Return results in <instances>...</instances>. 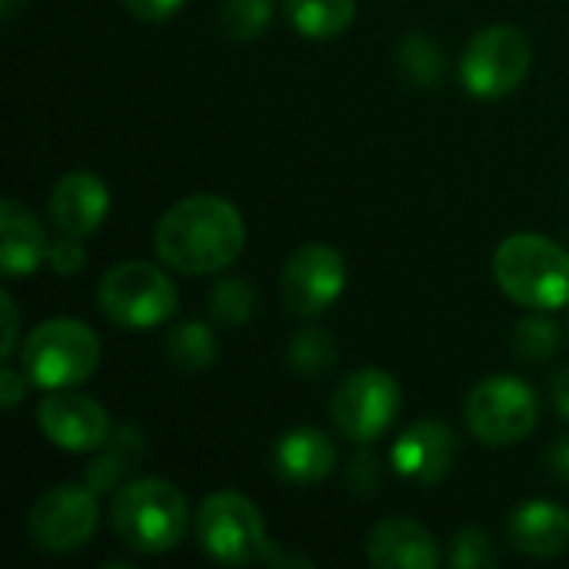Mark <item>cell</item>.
Segmentation results:
<instances>
[{"label": "cell", "instance_id": "obj_14", "mask_svg": "<svg viewBox=\"0 0 569 569\" xmlns=\"http://www.w3.org/2000/svg\"><path fill=\"white\" fill-rule=\"evenodd\" d=\"M110 213V187L90 173V170H70L63 173L47 200V217L57 233L67 237H90L100 230V223Z\"/></svg>", "mask_w": 569, "mask_h": 569}, {"label": "cell", "instance_id": "obj_1", "mask_svg": "<svg viewBox=\"0 0 569 569\" xmlns=\"http://www.w3.org/2000/svg\"><path fill=\"white\" fill-rule=\"evenodd\" d=\"M247 243L243 213L217 193H193L177 200L153 230L160 263L183 277L220 273L240 260Z\"/></svg>", "mask_w": 569, "mask_h": 569}, {"label": "cell", "instance_id": "obj_30", "mask_svg": "<svg viewBox=\"0 0 569 569\" xmlns=\"http://www.w3.org/2000/svg\"><path fill=\"white\" fill-rule=\"evenodd\" d=\"M133 17H140V20H167V17H173L187 0H120Z\"/></svg>", "mask_w": 569, "mask_h": 569}, {"label": "cell", "instance_id": "obj_2", "mask_svg": "<svg viewBox=\"0 0 569 569\" xmlns=\"http://www.w3.org/2000/svg\"><path fill=\"white\" fill-rule=\"evenodd\" d=\"M110 527L120 537V543H127L137 553H170L187 537L190 503L170 480H130L113 493Z\"/></svg>", "mask_w": 569, "mask_h": 569}, {"label": "cell", "instance_id": "obj_19", "mask_svg": "<svg viewBox=\"0 0 569 569\" xmlns=\"http://www.w3.org/2000/svg\"><path fill=\"white\" fill-rule=\"evenodd\" d=\"M283 13L300 37L333 40L353 23L357 0H283Z\"/></svg>", "mask_w": 569, "mask_h": 569}, {"label": "cell", "instance_id": "obj_27", "mask_svg": "<svg viewBox=\"0 0 569 569\" xmlns=\"http://www.w3.org/2000/svg\"><path fill=\"white\" fill-rule=\"evenodd\" d=\"M383 487V473H380V463L370 450H360L350 463H347V490L360 500H370L377 497Z\"/></svg>", "mask_w": 569, "mask_h": 569}, {"label": "cell", "instance_id": "obj_26", "mask_svg": "<svg viewBox=\"0 0 569 569\" xmlns=\"http://www.w3.org/2000/svg\"><path fill=\"white\" fill-rule=\"evenodd\" d=\"M500 563L490 537L480 527H463L450 543V567L457 569H493Z\"/></svg>", "mask_w": 569, "mask_h": 569}, {"label": "cell", "instance_id": "obj_24", "mask_svg": "<svg viewBox=\"0 0 569 569\" xmlns=\"http://www.w3.org/2000/svg\"><path fill=\"white\" fill-rule=\"evenodd\" d=\"M253 287L243 280V277H220L213 283V293H210V313L223 323V327H240L250 320L253 313Z\"/></svg>", "mask_w": 569, "mask_h": 569}, {"label": "cell", "instance_id": "obj_29", "mask_svg": "<svg viewBox=\"0 0 569 569\" xmlns=\"http://www.w3.org/2000/svg\"><path fill=\"white\" fill-rule=\"evenodd\" d=\"M27 373L23 370H13V367H3L0 370V407L10 413V410H17V403L27 397Z\"/></svg>", "mask_w": 569, "mask_h": 569}, {"label": "cell", "instance_id": "obj_13", "mask_svg": "<svg viewBox=\"0 0 569 569\" xmlns=\"http://www.w3.org/2000/svg\"><path fill=\"white\" fill-rule=\"evenodd\" d=\"M390 463L410 483H443L457 463V437L440 420H417L393 440Z\"/></svg>", "mask_w": 569, "mask_h": 569}, {"label": "cell", "instance_id": "obj_22", "mask_svg": "<svg viewBox=\"0 0 569 569\" xmlns=\"http://www.w3.org/2000/svg\"><path fill=\"white\" fill-rule=\"evenodd\" d=\"M287 363L300 377H323L337 363V340L320 327H307L290 340Z\"/></svg>", "mask_w": 569, "mask_h": 569}, {"label": "cell", "instance_id": "obj_15", "mask_svg": "<svg viewBox=\"0 0 569 569\" xmlns=\"http://www.w3.org/2000/svg\"><path fill=\"white\" fill-rule=\"evenodd\" d=\"M367 560L380 569H437L440 547L423 523L387 517L367 537Z\"/></svg>", "mask_w": 569, "mask_h": 569}, {"label": "cell", "instance_id": "obj_16", "mask_svg": "<svg viewBox=\"0 0 569 569\" xmlns=\"http://www.w3.org/2000/svg\"><path fill=\"white\" fill-rule=\"evenodd\" d=\"M507 543L520 557L553 560L569 547V510L550 500H530L513 510L507 523Z\"/></svg>", "mask_w": 569, "mask_h": 569}, {"label": "cell", "instance_id": "obj_4", "mask_svg": "<svg viewBox=\"0 0 569 569\" xmlns=\"http://www.w3.org/2000/svg\"><path fill=\"white\" fill-rule=\"evenodd\" d=\"M20 367L27 380L47 393L80 387L100 367V340L87 323L70 317H53L27 333Z\"/></svg>", "mask_w": 569, "mask_h": 569}, {"label": "cell", "instance_id": "obj_17", "mask_svg": "<svg viewBox=\"0 0 569 569\" xmlns=\"http://www.w3.org/2000/svg\"><path fill=\"white\" fill-rule=\"evenodd\" d=\"M50 240L43 223L13 197L0 203V267L10 280L30 277L47 263Z\"/></svg>", "mask_w": 569, "mask_h": 569}, {"label": "cell", "instance_id": "obj_3", "mask_svg": "<svg viewBox=\"0 0 569 569\" xmlns=\"http://www.w3.org/2000/svg\"><path fill=\"white\" fill-rule=\"evenodd\" d=\"M493 280L513 303L553 313L569 303V250L540 233H513L493 253Z\"/></svg>", "mask_w": 569, "mask_h": 569}, {"label": "cell", "instance_id": "obj_31", "mask_svg": "<svg viewBox=\"0 0 569 569\" xmlns=\"http://www.w3.org/2000/svg\"><path fill=\"white\" fill-rule=\"evenodd\" d=\"M0 313H3V347H0V357L10 360L13 350H17V303H13V297L7 290L0 293Z\"/></svg>", "mask_w": 569, "mask_h": 569}, {"label": "cell", "instance_id": "obj_33", "mask_svg": "<svg viewBox=\"0 0 569 569\" xmlns=\"http://www.w3.org/2000/svg\"><path fill=\"white\" fill-rule=\"evenodd\" d=\"M550 397H553V407H557V413L569 420V370H560L557 377H553V390H550Z\"/></svg>", "mask_w": 569, "mask_h": 569}, {"label": "cell", "instance_id": "obj_25", "mask_svg": "<svg viewBox=\"0 0 569 569\" xmlns=\"http://www.w3.org/2000/svg\"><path fill=\"white\" fill-rule=\"evenodd\" d=\"M560 347V327L550 317H527L517 323L513 333V353L527 363H543Z\"/></svg>", "mask_w": 569, "mask_h": 569}, {"label": "cell", "instance_id": "obj_8", "mask_svg": "<svg viewBox=\"0 0 569 569\" xmlns=\"http://www.w3.org/2000/svg\"><path fill=\"white\" fill-rule=\"evenodd\" d=\"M540 420V400L533 387L520 377L497 373L480 380L467 403H463V423L470 437H477L487 447H510L533 433Z\"/></svg>", "mask_w": 569, "mask_h": 569}, {"label": "cell", "instance_id": "obj_10", "mask_svg": "<svg viewBox=\"0 0 569 569\" xmlns=\"http://www.w3.org/2000/svg\"><path fill=\"white\" fill-rule=\"evenodd\" d=\"M403 407V390L400 383L377 367H363L353 370L330 400V420L333 427L353 440V443H373L377 437H383L397 413Z\"/></svg>", "mask_w": 569, "mask_h": 569}, {"label": "cell", "instance_id": "obj_7", "mask_svg": "<svg viewBox=\"0 0 569 569\" xmlns=\"http://www.w3.org/2000/svg\"><path fill=\"white\" fill-rule=\"evenodd\" d=\"M533 67L530 37L513 23H493L470 37L460 57V80L470 97L500 100L513 93Z\"/></svg>", "mask_w": 569, "mask_h": 569}, {"label": "cell", "instance_id": "obj_12", "mask_svg": "<svg viewBox=\"0 0 569 569\" xmlns=\"http://www.w3.org/2000/svg\"><path fill=\"white\" fill-rule=\"evenodd\" d=\"M37 427L53 447L70 453H90L110 443L107 410L77 387L50 390L37 407Z\"/></svg>", "mask_w": 569, "mask_h": 569}, {"label": "cell", "instance_id": "obj_20", "mask_svg": "<svg viewBox=\"0 0 569 569\" xmlns=\"http://www.w3.org/2000/svg\"><path fill=\"white\" fill-rule=\"evenodd\" d=\"M163 347H167L170 363L180 367V370H203V367H210L217 360V350H220L213 330L207 323H200V320L177 323L167 333Z\"/></svg>", "mask_w": 569, "mask_h": 569}, {"label": "cell", "instance_id": "obj_32", "mask_svg": "<svg viewBox=\"0 0 569 569\" xmlns=\"http://www.w3.org/2000/svg\"><path fill=\"white\" fill-rule=\"evenodd\" d=\"M547 467H550L553 480L569 487V440H560L547 450Z\"/></svg>", "mask_w": 569, "mask_h": 569}, {"label": "cell", "instance_id": "obj_11", "mask_svg": "<svg viewBox=\"0 0 569 569\" xmlns=\"http://www.w3.org/2000/svg\"><path fill=\"white\" fill-rule=\"evenodd\" d=\"M347 290V260L330 243L300 247L280 273V297L297 317H320Z\"/></svg>", "mask_w": 569, "mask_h": 569}, {"label": "cell", "instance_id": "obj_5", "mask_svg": "<svg viewBox=\"0 0 569 569\" xmlns=\"http://www.w3.org/2000/svg\"><path fill=\"white\" fill-rule=\"evenodd\" d=\"M193 530L200 550L223 567L270 563L273 543L267 537L263 513L250 497L237 490H220L207 497L193 517Z\"/></svg>", "mask_w": 569, "mask_h": 569}, {"label": "cell", "instance_id": "obj_23", "mask_svg": "<svg viewBox=\"0 0 569 569\" xmlns=\"http://www.w3.org/2000/svg\"><path fill=\"white\" fill-rule=\"evenodd\" d=\"M220 30L230 40H257L273 20V0H223Z\"/></svg>", "mask_w": 569, "mask_h": 569}, {"label": "cell", "instance_id": "obj_28", "mask_svg": "<svg viewBox=\"0 0 569 569\" xmlns=\"http://www.w3.org/2000/svg\"><path fill=\"white\" fill-rule=\"evenodd\" d=\"M83 247H80V240L77 237H67V233H60L57 240H50V253H47V263L53 267V273H60V277H73L80 267H83Z\"/></svg>", "mask_w": 569, "mask_h": 569}, {"label": "cell", "instance_id": "obj_9", "mask_svg": "<svg viewBox=\"0 0 569 569\" xmlns=\"http://www.w3.org/2000/svg\"><path fill=\"white\" fill-rule=\"evenodd\" d=\"M100 527V500L87 483H63L37 497L27 513V537L37 550L63 557L93 540Z\"/></svg>", "mask_w": 569, "mask_h": 569}, {"label": "cell", "instance_id": "obj_6", "mask_svg": "<svg viewBox=\"0 0 569 569\" xmlns=\"http://www.w3.org/2000/svg\"><path fill=\"white\" fill-rule=\"evenodd\" d=\"M100 313L123 330H153L177 313V283L153 263L127 260L110 267L97 283Z\"/></svg>", "mask_w": 569, "mask_h": 569}, {"label": "cell", "instance_id": "obj_21", "mask_svg": "<svg viewBox=\"0 0 569 569\" xmlns=\"http://www.w3.org/2000/svg\"><path fill=\"white\" fill-rule=\"evenodd\" d=\"M397 63L403 70V77L413 83V87H423V90H433L440 87L443 73H447V63H443V53L437 47V40L423 37V33H410L403 37L400 50H397Z\"/></svg>", "mask_w": 569, "mask_h": 569}, {"label": "cell", "instance_id": "obj_18", "mask_svg": "<svg viewBox=\"0 0 569 569\" xmlns=\"http://www.w3.org/2000/svg\"><path fill=\"white\" fill-rule=\"evenodd\" d=\"M273 470L293 487H317L337 470V447L313 427H293L273 447Z\"/></svg>", "mask_w": 569, "mask_h": 569}]
</instances>
